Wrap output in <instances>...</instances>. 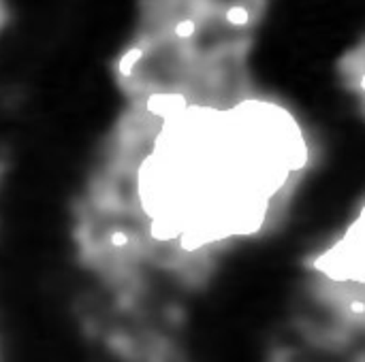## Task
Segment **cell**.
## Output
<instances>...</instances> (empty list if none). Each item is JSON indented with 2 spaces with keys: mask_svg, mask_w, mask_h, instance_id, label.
<instances>
[{
  "mask_svg": "<svg viewBox=\"0 0 365 362\" xmlns=\"http://www.w3.org/2000/svg\"><path fill=\"white\" fill-rule=\"evenodd\" d=\"M361 90H363V92H365V73H363V75H361Z\"/></svg>",
  "mask_w": 365,
  "mask_h": 362,
  "instance_id": "obj_1",
  "label": "cell"
}]
</instances>
